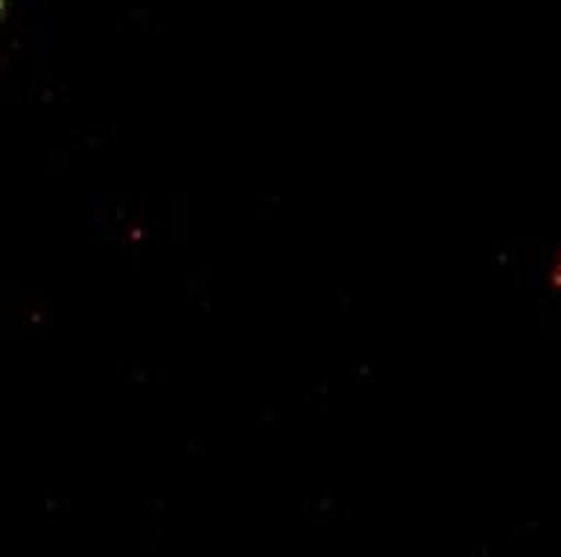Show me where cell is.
Returning <instances> with one entry per match:
<instances>
[{
    "label": "cell",
    "instance_id": "cell-2",
    "mask_svg": "<svg viewBox=\"0 0 561 557\" xmlns=\"http://www.w3.org/2000/svg\"><path fill=\"white\" fill-rule=\"evenodd\" d=\"M3 9H7V0H0V15H3Z\"/></svg>",
    "mask_w": 561,
    "mask_h": 557
},
{
    "label": "cell",
    "instance_id": "cell-1",
    "mask_svg": "<svg viewBox=\"0 0 561 557\" xmlns=\"http://www.w3.org/2000/svg\"><path fill=\"white\" fill-rule=\"evenodd\" d=\"M552 287H556V292L561 295V254L559 260H556V269H552Z\"/></svg>",
    "mask_w": 561,
    "mask_h": 557
}]
</instances>
